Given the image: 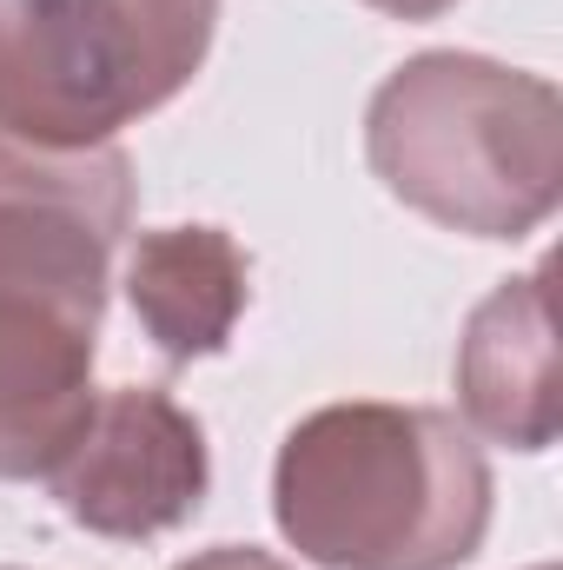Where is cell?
<instances>
[{
    "instance_id": "cell-3",
    "label": "cell",
    "mask_w": 563,
    "mask_h": 570,
    "mask_svg": "<svg viewBox=\"0 0 563 570\" xmlns=\"http://www.w3.org/2000/svg\"><path fill=\"white\" fill-rule=\"evenodd\" d=\"M365 159L431 226L524 239L557 213L563 100L544 73L437 47L372 94Z\"/></svg>"
},
{
    "instance_id": "cell-6",
    "label": "cell",
    "mask_w": 563,
    "mask_h": 570,
    "mask_svg": "<svg viewBox=\"0 0 563 570\" xmlns=\"http://www.w3.org/2000/svg\"><path fill=\"white\" fill-rule=\"evenodd\" d=\"M457 405L464 431L504 451H551L563 425L557 399V318H551V273L504 279L457 338Z\"/></svg>"
},
{
    "instance_id": "cell-4",
    "label": "cell",
    "mask_w": 563,
    "mask_h": 570,
    "mask_svg": "<svg viewBox=\"0 0 563 570\" xmlns=\"http://www.w3.org/2000/svg\"><path fill=\"white\" fill-rule=\"evenodd\" d=\"M219 0H0V140L113 146L192 87Z\"/></svg>"
},
{
    "instance_id": "cell-1",
    "label": "cell",
    "mask_w": 563,
    "mask_h": 570,
    "mask_svg": "<svg viewBox=\"0 0 563 570\" xmlns=\"http://www.w3.org/2000/svg\"><path fill=\"white\" fill-rule=\"evenodd\" d=\"M120 146L0 140V484L47 478L93 405L113 253L134 233Z\"/></svg>"
},
{
    "instance_id": "cell-7",
    "label": "cell",
    "mask_w": 563,
    "mask_h": 570,
    "mask_svg": "<svg viewBox=\"0 0 563 570\" xmlns=\"http://www.w3.org/2000/svg\"><path fill=\"white\" fill-rule=\"evenodd\" d=\"M127 298L159 358L192 365L233 345L253 305V259L226 226H159L127 253Z\"/></svg>"
},
{
    "instance_id": "cell-5",
    "label": "cell",
    "mask_w": 563,
    "mask_h": 570,
    "mask_svg": "<svg viewBox=\"0 0 563 570\" xmlns=\"http://www.w3.org/2000/svg\"><path fill=\"white\" fill-rule=\"evenodd\" d=\"M206 484H213L206 431L179 399L152 385L93 392L80 431L47 464V491L67 511V524L113 544L179 531L206 504Z\"/></svg>"
},
{
    "instance_id": "cell-10",
    "label": "cell",
    "mask_w": 563,
    "mask_h": 570,
    "mask_svg": "<svg viewBox=\"0 0 563 570\" xmlns=\"http://www.w3.org/2000/svg\"><path fill=\"white\" fill-rule=\"evenodd\" d=\"M544 570H551V564H544Z\"/></svg>"
},
{
    "instance_id": "cell-9",
    "label": "cell",
    "mask_w": 563,
    "mask_h": 570,
    "mask_svg": "<svg viewBox=\"0 0 563 570\" xmlns=\"http://www.w3.org/2000/svg\"><path fill=\"white\" fill-rule=\"evenodd\" d=\"M365 7H378V13H392V20H437V13L457 7V0H365Z\"/></svg>"
},
{
    "instance_id": "cell-2",
    "label": "cell",
    "mask_w": 563,
    "mask_h": 570,
    "mask_svg": "<svg viewBox=\"0 0 563 570\" xmlns=\"http://www.w3.org/2000/svg\"><path fill=\"white\" fill-rule=\"evenodd\" d=\"M273 518L318 570H464L491 531V464L451 412L352 399L285 431Z\"/></svg>"
},
{
    "instance_id": "cell-8",
    "label": "cell",
    "mask_w": 563,
    "mask_h": 570,
    "mask_svg": "<svg viewBox=\"0 0 563 570\" xmlns=\"http://www.w3.org/2000/svg\"><path fill=\"white\" fill-rule=\"evenodd\" d=\"M172 570H292V564L253 551V544H219V551H199V558H186V564H172Z\"/></svg>"
}]
</instances>
